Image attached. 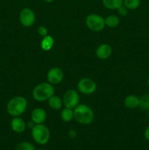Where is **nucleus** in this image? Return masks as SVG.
Listing matches in <instances>:
<instances>
[{
    "instance_id": "obj_20",
    "label": "nucleus",
    "mask_w": 149,
    "mask_h": 150,
    "mask_svg": "<svg viewBox=\"0 0 149 150\" xmlns=\"http://www.w3.org/2000/svg\"><path fill=\"white\" fill-rule=\"evenodd\" d=\"M141 0H124L123 4L128 10H136L140 7Z\"/></svg>"
},
{
    "instance_id": "obj_15",
    "label": "nucleus",
    "mask_w": 149,
    "mask_h": 150,
    "mask_svg": "<svg viewBox=\"0 0 149 150\" xmlns=\"http://www.w3.org/2000/svg\"><path fill=\"white\" fill-rule=\"evenodd\" d=\"M104 7L109 10H118L123 5L124 0H102Z\"/></svg>"
},
{
    "instance_id": "obj_7",
    "label": "nucleus",
    "mask_w": 149,
    "mask_h": 150,
    "mask_svg": "<svg viewBox=\"0 0 149 150\" xmlns=\"http://www.w3.org/2000/svg\"><path fill=\"white\" fill-rule=\"evenodd\" d=\"M77 89L80 93L86 95H91L96 90V84L92 79L83 78L80 79L77 83Z\"/></svg>"
},
{
    "instance_id": "obj_9",
    "label": "nucleus",
    "mask_w": 149,
    "mask_h": 150,
    "mask_svg": "<svg viewBox=\"0 0 149 150\" xmlns=\"http://www.w3.org/2000/svg\"><path fill=\"white\" fill-rule=\"evenodd\" d=\"M64 79V73L58 67H53L50 69L47 74V79L51 84H58L61 83Z\"/></svg>"
},
{
    "instance_id": "obj_28",
    "label": "nucleus",
    "mask_w": 149,
    "mask_h": 150,
    "mask_svg": "<svg viewBox=\"0 0 149 150\" xmlns=\"http://www.w3.org/2000/svg\"><path fill=\"white\" fill-rule=\"evenodd\" d=\"M148 120H149V111H148Z\"/></svg>"
},
{
    "instance_id": "obj_11",
    "label": "nucleus",
    "mask_w": 149,
    "mask_h": 150,
    "mask_svg": "<svg viewBox=\"0 0 149 150\" xmlns=\"http://www.w3.org/2000/svg\"><path fill=\"white\" fill-rule=\"evenodd\" d=\"M112 49L108 44H102L96 50V56L100 59H107L111 56Z\"/></svg>"
},
{
    "instance_id": "obj_4",
    "label": "nucleus",
    "mask_w": 149,
    "mask_h": 150,
    "mask_svg": "<svg viewBox=\"0 0 149 150\" xmlns=\"http://www.w3.org/2000/svg\"><path fill=\"white\" fill-rule=\"evenodd\" d=\"M32 136L34 141L40 145L46 144L50 140L51 133L49 129L43 124L35 125L32 128Z\"/></svg>"
},
{
    "instance_id": "obj_24",
    "label": "nucleus",
    "mask_w": 149,
    "mask_h": 150,
    "mask_svg": "<svg viewBox=\"0 0 149 150\" xmlns=\"http://www.w3.org/2000/svg\"><path fill=\"white\" fill-rule=\"evenodd\" d=\"M144 137L145 139L149 142V126H148L144 131Z\"/></svg>"
},
{
    "instance_id": "obj_2",
    "label": "nucleus",
    "mask_w": 149,
    "mask_h": 150,
    "mask_svg": "<svg viewBox=\"0 0 149 150\" xmlns=\"http://www.w3.org/2000/svg\"><path fill=\"white\" fill-rule=\"evenodd\" d=\"M74 118L81 125H90L93 122L94 114L91 108L84 104H79L74 109Z\"/></svg>"
},
{
    "instance_id": "obj_6",
    "label": "nucleus",
    "mask_w": 149,
    "mask_h": 150,
    "mask_svg": "<svg viewBox=\"0 0 149 150\" xmlns=\"http://www.w3.org/2000/svg\"><path fill=\"white\" fill-rule=\"evenodd\" d=\"M63 104L66 108L74 109L80 104V95L77 91L70 89L65 92L63 98Z\"/></svg>"
},
{
    "instance_id": "obj_26",
    "label": "nucleus",
    "mask_w": 149,
    "mask_h": 150,
    "mask_svg": "<svg viewBox=\"0 0 149 150\" xmlns=\"http://www.w3.org/2000/svg\"><path fill=\"white\" fill-rule=\"evenodd\" d=\"M45 2H48V3H51L54 1V0H44Z\"/></svg>"
},
{
    "instance_id": "obj_17",
    "label": "nucleus",
    "mask_w": 149,
    "mask_h": 150,
    "mask_svg": "<svg viewBox=\"0 0 149 150\" xmlns=\"http://www.w3.org/2000/svg\"><path fill=\"white\" fill-rule=\"evenodd\" d=\"M61 118L65 122H71L74 119V110L65 107L61 112Z\"/></svg>"
},
{
    "instance_id": "obj_10",
    "label": "nucleus",
    "mask_w": 149,
    "mask_h": 150,
    "mask_svg": "<svg viewBox=\"0 0 149 150\" xmlns=\"http://www.w3.org/2000/svg\"><path fill=\"white\" fill-rule=\"evenodd\" d=\"M46 112H45V110L41 108H37L34 109L32 111V114H31L32 121L35 125L43 124L46 120Z\"/></svg>"
},
{
    "instance_id": "obj_23",
    "label": "nucleus",
    "mask_w": 149,
    "mask_h": 150,
    "mask_svg": "<svg viewBox=\"0 0 149 150\" xmlns=\"http://www.w3.org/2000/svg\"><path fill=\"white\" fill-rule=\"evenodd\" d=\"M37 32L38 34H39L40 36H42V38L46 36V35H48V29H47V28L44 26H39V27L38 28Z\"/></svg>"
},
{
    "instance_id": "obj_14",
    "label": "nucleus",
    "mask_w": 149,
    "mask_h": 150,
    "mask_svg": "<svg viewBox=\"0 0 149 150\" xmlns=\"http://www.w3.org/2000/svg\"><path fill=\"white\" fill-rule=\"evenodd\" d=\"M54 45V39L51 35H46L43 37L40 42V47L42 50L45 51H48L53 48Z\"/></svg>"
},
{
    "instance_id": "obj_22",
    "label": "nucleus",
    "mask_w": 149,
    "mask_h": 150,
    "mask_svg": "<svg viewBox=\"0 0 149 150\" xmlns=\"http://www.w3.org/2000/svg\"><path fill=\"white\" fill-rule=\"evenodd\" d=\"M117 10H118V14L121 16H126L127 14H128V9H127L124 4L121 5Z\"/></svg>"
},
{
    "instance_id": "obj_16",
    "label": "nucleus",
    "mask_w": 149,
    "mask_h": 150,
    "mask_svg": "<svg viewBox=\"0 0 149 150\" xmlns=\"http://www.w3.org/2000/svg\"><path fill=\"white\" fill-rule=\"evenodd\" d=\"M48 105L52 109L59 110L62 107L63 100L58 96H55L53 95L48 100Z\"/></svg>"
},
{
    "instance_id": "obj_29",
    "label": "nucleus",
    "mask_w": 149,
    "mask_h": 150,
    "mask_svg": "<svg viewBox=\"0 0 149 150\" xmlns=\"http://www.w3.org/2000/svg\"><path fill=\"white\" fill-rule=\"evenodd\" d=\"M39 150H44V149H39Z\"/></svg>"
},
{
    "instance_id": "obj_5",
    "label": "nucleus",
    "mask_w": 149,
    "mask_h": 150,
    "mask_svg": "<svg viewBox=\"0 0 149 150\" xmlns=\"http://www.w3.org/2000/svg\"><path fill=\"white\" fill-rule=\"evenodd\" d=\"M86 24L90 30L100 32L105 28V22L104 18L98 14H89L86 18Z\"/></svg>"
},
{
    "instance_id": "obj_25",
    "label": "nucleus",
    "mask_w": 149,
    "mask_h": 150,
    "mask_svg": "<svg viewBox=\"0 0 149 150\" xmlns=\"http://www.w3.org/2000/svg\"><path fill=\"white\" fill-rule=\"evenodd\" d=\"M69 135H70V136L71 138H74L76 136V133H75V131H74V130H72L69 132Z\"/></svg>"
},
{
    "instance_id": "obj_3",
    "label": "nucleus",
    "mask_w": 149,
    "mask_h": 150,
    "mask_svg": "<svg viewBox=\"0 0 149 150\" xmlns=\"http://www.w3.org/2000/svg\"><path fill=\"white\" fill-rule=\"evenodd\" d=\"M55 89L50 83H40L37 85L33 89L32 95L34 99L39 102L48 100L54 95Z\"/></svg>"
},
{
    "instance_id": "obj_21",
    "label": "nucleus",
    "mask_w": 149,
    "mask_h": 150,
    "mask_svg": "<svg viewBox=\"0 0 149 150\" xmlns=\"http://www.w3.org/2000/svg\"><path fill=\"white\" fill-rule=\"evenodd\" d=\"M15 150H36L34 146L29 142H23L16 146Z\"/></svg>"
},
{
    "instance_id": "obj_8",
    "label": "nucleus",
    "mask_w": 149,
    "mask_h": 150,
    "mask_svg": "<svg viewBox=\"0 0 149 150\" xmlns=\"http://www.w3.org/2000/svg\"><path fill=\"white\" fill-rule=\"evenodd\" d=\"M20 21L21 24L25 27H30L34 23L35 19V14L32 9L29 7H25L22 9L19 16Z\"/></svg>"
},
{
    "instance_id": "obj_19",
    "label": "nucleus",
    "mask_w": 149,
    "mask_h": 150,
    "mask_svg": "<svg viewBox=\"0 0 149 150\" xmlns=\"http://www.w3.org/2000/svg\"><path fill=\"white\" fill-rule=\"evenodd\" d=\"M139 108L143 111H149V94H145L140 97Z\"/></svg>"
},
{
    "instance_id": "obj_12",
    "label": "nucleus",
    "mask_w": 149,
    "mask_h": 150,
    "mask_svg": "<svg viewBox=\"0 0 149 150\" xmlns=\"http://www.w3.org/2000/svg\"><path fill=\"white\" fill-rule=\"evenodd\" d=\"M10 126L11 128L15 133H21L25 130L26 127V122L24 120L20 117H14L13 120H11V123H10Z\"/></svg>"
},
{
    "instance_id": "obj_13",
    "label": "nucleus",
    "mask_w": 149,
    "mask_h": 150,
    "mask_svg": "<svg viewBox=\"0 0 149 150\" xmlns=\"http://www.w3.org/2000/svg\"><path fill=\"white\" fill-rule=\"evenodd\" d=\"M139 103H140V98L134 95H128L124 99V105L127 108L130 109H134L139 107Z\"/></svg>"
},
{
    "instance_id": "obj_27",
    "label": "nucleus",
    "mask_w": 149,
    "mask_h": 150,
    "mask_svg": "<svg viewBox=\"0 0 149 150\" xmlns=\"http://www.w3.org/2000/svg\"><path fill=\"white\" fill-rule=\"evenodd\" d=\"M147 83H148V86H149V78H148V82H147Z\"/></svg>"
},
{
    "instance_id": "obj_18",
    "label": "nucleus",
    "mask_w": 149,
    "mask_h": 150,
    "mask_svg": "<svg viewBox=\"0 0 149 150\" xmlns=\"http://www.w3.org/2000/svg\"><path fill=\"white\" fill-rule=\"evenodd\" d=\"M105 26H108L110 28H115L118 26L120 23V20L117 16L114 15L108 16L105 19Z\"/></svg>"
},
{
    "instance_id": "obj_1",
    "label": "nucleus",
    "mask_w": 149,
    "mask_h": 150,
    "mask_svg": "<svg viewBox=\"0 0 149 150\" xmlns=\"http://www.w3.org/2000/svg\"><path fill=\"white\" fill-rule=\"evenodd\" d=\"M27 105V100L24 97L15 96L12 98L7 103V112L13 117H20L25 112Z\"/></svg>"
}]
</instances>
